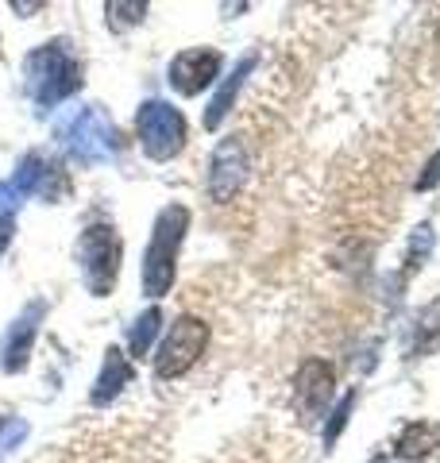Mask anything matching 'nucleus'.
<instances>
[{
    "mask_svg": "<svg viewBox=\"0 0 440 463\" xmlns=\"http://www.w3.org/2000/svg\"><path fill=\"white\" fill-rule=\"evenodd\" d=\"M27 85H32L39 105H54V100H62L78 90L81 66L66 51V43H51V47L32 51V58H27Z\"/></svg>",
    "mask_w": 440,
    "mask_h": 463,
    "instance_id": "f03ea898",
    "label": "nucleus"
},
{
    "mask_svg": "<svg viewBox=\"0 0 440 463\" xmlns=\"http://www.w3.org/2000/svg\"><path fill=\"white\" fill-rule=\"evenodd\" d=\"M158 325H163V313H158V309H147V313L139 317L136 328H131V336H128L131 355H143L147 347H151V336L158 332Z\"/></svg>",
    "mask_w": 440,
    "mask_h": 463,
    "instance_id": "ddd939ff",
    "label": "nucleus"
},
{
    "mask_svg": "<svg viewBox=\"0 0 440 463\" xmlns=\"http://www.w3.org/2000/svg\"><path fill=\"white\" fill-rule=\"evenodd\" d=\"M131 383V364L120 347H109V359H105V371L97 379V390H93V405H105L120 394V386Z\"/></svg>",
    "mask_w": 440,
    "mask_h": 463,
    "instance_id": "9d476101",
    "label": "nucleus"
},
{
    "mask_svg": "<svg viewBox=\"0 0 440 463\" xmlns=\"http://www.w3.org/2000/svg\"><path fill=\"white\" fill-rule=\"evenodd\" d=\"M205 344H209V328H205V321H197V317H189V313L178 317V321L170 325V332L163 336V344H158L155 374L158 379H182V374L201 359Z\"/></svg>",
    "mask_w": 440,
    "mask_h": 463,
    "instance_id": "39448f33",
    "label": "nucleus"
},
{
    "mask_svg": "<svg viewBox=\"0 0 440 463\" xmlns=\"http://www.w3.org/2000/svg\"><path fill=\"white\" fill-rule=\"evenodd\" d=\"M136 132L147 158L155 163H167L186 147V120L178 109L163 105V100H147V105L136 112Z\"/></svg>",
    "mask_w": 440,
    "mask_h": 463,
    "instance_id": "20e7f679",
    "label": "nucleus"
},
{
    "mask_svg": "<svg viewBox=\"0 0 440 463\" xmlns=\"http://www.w3.org/2000/svg\"><path fill=\"white\" fill-rule=\"evenodd\" d=\"M244 174H247L244 147H240V143H232V139H225L216 147L213 170H209V194H213V201H232V194H236L240 182H244Z\"/></svg>",
    "mask_w": 440,
    "mask_h": 463,
    "instance_id": "6e6552de",
    "label": "nucleus"
},
{
    "mask_svg": "<svg viewBox=\"0 0 440 463\" xmlns=\"http://www.w3.org/2000/svg\"><path fill=\"white\" fill-rule=\"evenodd\" d=\"M78 263H81V282L90 286L93 298H105L116 286V270H120V240L109 224H93L81 232L78 240Z\"/></svg>",
    "mask_w": 440,
    "mask_h": 463,
    "instance_id": "7ed1b4c3",
    "label": "nucleus"
},
{
    "mask_svg": "<svg viewBox=\"0 0 440 463\" xmlns=\"http://www.w3.org/2000/svg\"><path fill=\"white\" fill-rule=\"evenodd\" d=\"M105 12H109V24H112V27H131V24L143 20L147 5H109Z\"/></svg>",
    "mask_w": 440,
    "mask_h": 463,
    "instance_id": "4468645a",
    "label": "nucleus"
},
{
    "mask_svg": "<svg viewBox=\"0 0 440 463\" xmlns=\"http://www.w3.org/2000/svg\"><path fill=\"white\" fill-rule=\"evenodd\" d=\"M255 66V54H247L244 58V62H240V70H236V78H232V81H225V90H220L216 97H213V105H209V116H205V128H216L220 120H225V116H228V105H232V100H236V90H240V78L247 74V70H252Z\"/></svg>",
    "mask_w": 440,
    "mask_h": 463,
    "instance_id": "f8f14e48",
    "label": "nucleus"
},
{
    "mask_svg": "<svg viewBox=\"0 0 440 463\" xmlns=\"http://www.w3.org/2000/svg\"><path fill=\"white\" fill-rule=\"evenodd\" d=\"M225 66V54L213 47H189L170 62V85L182 97H197L205 85H213V78Z\"/></svg>",
    "mask_w": 440,
    "mask_h": 463,
    "instance_id": "423d86ee",
    "label": "nucleus"
},
{
    "mask_svg": "<svg viewBox=\"0 0 440 463\" xmlns=\"http://www.w3.org/2000/svg\"><path fill=\"white\" fill-rule=\"evenodd\" d=\"M440 444V429L436 425H409L398 437V456L406 459H425Z\"/></svg>",
    "mask_w": 440,
    "mask_h": 463,
    "instance_id": "9b49d317",
    "label": "nucleus"
},
{
    "mask_svg": "<svg viewBox=\"0 0 440 463\" xmlns=\"http://www.w3.org/2000/svg\"><path fill=\"white\" fill-rule=\"evenodd\" d=\"M329 398H332V367L320 364V359H305L298 371V386H293V402H298L305 421H313L329 405Z\"/></svg>",
    "mask_w": 440,
    "mask_h": 463,
    "instance_id": "0eeeda50",
    "label": "nucleus"
},
{
    "mask_svg": "<svg viewBox=\"0 0 440 463\" xmlns=\"http://www.w3.org/2000/svg\"><path fill=\"white\" fill-rule=\"evenodd\" d=\"M189 228V209L186 205H170L158 213L151 243H147V259H143V289L151 298H163L170 282H174V259H178L182 236Z\"/></svg>",
    "mask_w": 440,
    "mask_h": 463,
    "instance_id": "f257e3e1",
    "label": "nucleus"
},
{
    "mask_svg": "<svg viewBox=\"0 0 440 463\" xmlns=\"http://www.w3.org/2000/svg\"><path fill=\"white\" fill-rule=\"evenodd\" d=\"M43 306H32L20 321H12V328L5 332V340H0V367L5 371H24L27 367V355H32V340H35V321H39Z\"/></svg>",
    "mask_w": 440,
    "mask_h": 463,
    "instance_id": "1a4fd4ad",
    "label": "nucleus"
},
{
    "mask_svg": "<svg viewBox=\"0 0 440 463\" xmlns=\"http://www.w3.org/2000/svg\"><path fill=\"white\" fill-rule=\"evenodd\" d=\"M440 182V151L433 155V163H429V170H425V178H417V190H429V185H436Z\"/></svg>",
    "mask_w": 440,
    "mask_h": 463,
    "instance_id": "dca6fc26",
    "label": "nucleus"
},
{
    "mask_svg": "<svg viewBox=\"0 0 440 463\" xmlns=\"http://www.w3.org/2000/svg\"><path fill=\"white\" fill-rule=\"evenodd\" d=\"M351 405H356V390H351V394H344V398H340V405H336V413H332V425L325 429V444H332L336 437H340V429L348 425V413H351Z\"/></svg>",
    "mask_w": 440,
    "mask_h": 463,
    "instance_id": "2eb2a0df",
    "label": "nucleus"
}]
</instances>
